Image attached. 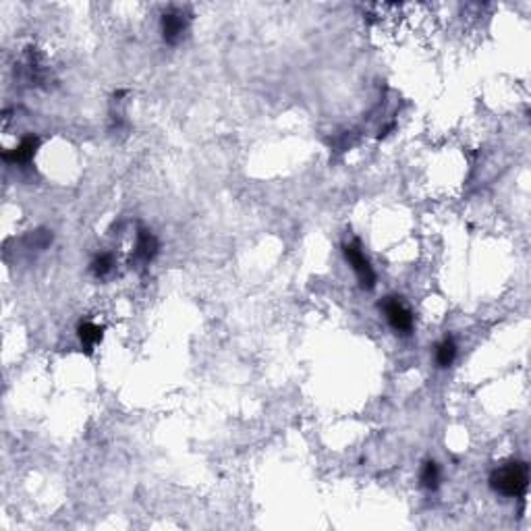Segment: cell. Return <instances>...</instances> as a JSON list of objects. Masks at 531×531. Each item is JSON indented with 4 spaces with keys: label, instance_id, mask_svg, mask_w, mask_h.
I'll return each mask as SVG.
<instances>
[{
    "label": "cell",
    "instance_id": "1",
    "mask_svg": "<svg viewBox=\"0 0 531 531\" xmlns=\"http://www.w3.org/2000/svg\"><path fill=\"white\" fill-rule=\"evenodd\" d=\"M527 483H530V469L521 461L506 463L498 467L490 478L492 490L503 496H521L527 490Z\"/></svg>",
    "mask_w": 531,
    "mask_h": 531
},
{
    "label": "cell",
    "instance_id": "2",
    "mask_svg": "<svg viewBox=\"0 0 531 531\" xmlns=\"http://www.w3.org/2000/svg\"><path fill=\"white\" fill-rule=\"evenodd\" d=\"M343 251H345L346 262L351 264L353 272H355L357 278H359V285H361L366 291L373 289V287H376V272H373L370 260L366 258V253L361 251L359 243H357V241L345 243V245H343Z\"/></svg>",
    "mask_w": 531,
    "mask_h": 531
},
{
    "label": "cell",
    "instance_id": "3",
    "mask_svg": "<svg viewBox=\"0 0 531 531\" xmlns=\"http://www.w3.org/2000/svg\"><path fill=\"white\" fill-rule=\"evenodd\" d=\"M380 307L384 310L388 324H390L397 332H400V334H409V332L413 330V314H411V310H409L398 297H386V299L380 303Z\"/></svg>",
    "mask_w": 531,
    "mask_h": 531
},
{
    "label": "cell",
    "instance_id": "4",
    "mask_svg": "<svg viewBox=\"0 0 531 531\" xmlns=\"http://www.w3.org/2000/svg\"><path fill=\"white\" fill-rule=\"evenodd\" d=\"M187 31V17L181 11H168L162 15V35L168 44H177Z\"/></svg>",
    "mask_w": 531,
    "mask_h": 531
},
{
    "label": "cell",
    "instance_id": "5",
    "mask_svg": "<svg viewBox=\"0 0 531 531\" xmlns=\"http://www.w3.org/2000/svg\"><path fill=\"white\" fill-rule=\"evenodd\" d=\"M158 249V239L152 235V231L139 229V233H137V243H135V258H137L141 264H150V262L156 258Z\"/></svg>",
    "mask_w": 531,
    "mask_h": 531
},
{
    "label": "cell",
    "instance_id": "6",
    "mask_svg": "<svg viewBox=\"0 0 531 531\" xmlns=\"http://www.w3.org/2000/svg\"><path fill=\"white\" fill-rule=\"evenodd\" d=\"M40 146V139L35 135H27L21 139V143L17 148H13L11 152L4 154V160L6 162H13V164H26L29 160L35 156V150Z\"/></svg>",
    "mask_w": 531,
    "mask_h": 531
},
{
    "label": "cell",
    "instance_id": "7",
    "mask_svg": "<svg viewBox=\"0 0 531 531\" xmlns=\"http://www.w3.org/2000/svg\"><path fill=\"white\" fill-rule=\"evenodd\" d=\"M77 336H80L81 345L89 351L102 341V328L98 324H94V322H83L77 328Z\"/></svg>",
    "mask_w": 531,
    "mask_h": 531
},
{
    "label": "cell",
    "instance_id": "8",
    "mask_svg": "<svg viewBox=\"0 0 531 531\" xmlns=\"http://www.w3.org/2000/svg\"><path fill=\"white\" fill-rule=\"evenodd\" d=\"M454 357H456V345H454V341L452 339H444L438 345V349H436V361H438V366L440 368H449V366H452Z\"/></svg>",
    "mask_w": 531,
    "mask_h": 531
},
{
    "label": "cell",
    "instance_id": "9",
    "mask_svg": "<svg viewBox=\"0 0 531 531\" xmlns=\"http://www.w3.org/2000/svg\"><path fill=\"white\" fill-rule=\"evenodd\" d=\"M438 481H440V469L434 461H427L422 469V486L427 488V490H436L438 488Z\"/></svg>",
    "mask_w": 531,
    "mask_h": 531
},
{
    "label": "cell",
    "instance_id": "10",
    "mask_svg": "<svg viewBox=\"0 0 531 531\" xmlns=\"http://www.w3.org/2000/svg\"><path fill=\"white\" fill-rule=\"evenodd\" d=\"M112 268H114V258H112L110 253H100V256L92 262V272H94L96 278H104V276H108V274L112 272Z\"/></svg>",
    "mask_w": 531,
    "mask_h": 531
}]
</instances>
